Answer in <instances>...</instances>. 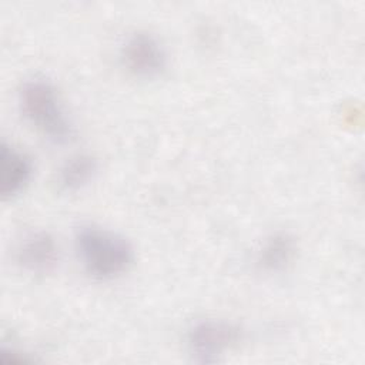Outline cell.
Listing matches in <instances>:
<instances>
[{
    "label": "cell",
    "mask_w": 365,
    "mask_h": 365,
    "mask_svg": "<svg viewBox=\"0 0 365 365\" xmlns=\"http://www.w3.org/2000/svg\"><path fill=\"white\" fill-rule=\"evenodd\" d=\"M74 241L84 269L96 279H113L124 274L134 261L131 244L110 230L83 225Z\"/></svg>",
    "instance_id": "1"
},
{
    "label": "cell",
    "mask_w": 365,
    "mask_h": 365,
    "mask_svg": "<svg viewBox=\"0 0 365 365\" xmlns=\"http://www.w3.org/2000/svg\"><path fill=\"white\" fill-rule=\"evenodd\" d=\"M24 117L48 140L63 144L73 134V125L66 114L56 88L43 78L26 81L19 93Z\"/></svg>",
    "instance_id": "2"
},
{
    "label": "cell",
    "mask_w": 365,
    "mask_h": 365,
    "mask_svg": "<svg viewBox=\"0 0 365 365\" xmlns=\"http://www.w3.org/2000/svg\"><path fill=\"white\" fill-rule=\"evenodd\" d=\"M241 339V329L227 321L204 319L195 322L187 335V345L198 362H215Z\"/></svg>",
    "instance_id": "3"
},
{
    "label": "cell",
    "mask_w": 365,
    "mask_h": 365,
    "mask_svg": "<svg viewBox=\"0 0 365 365\" xmlns=\"http://www.w3.org/2000/svg\"><path fill=\"white\" fill-rule=\"evenodd\" d=\"M120 57L127 71L141 78L157 77L167 67L164 46L155 36L144 31L134 33L125 38Z\"/></svg>",
    "instance_id": "4"
},
{
    "label": "cell",
    "mask_w": 365,
    "mask_h": 365,
    "mask_svg": "<svg viewBox=\"0 0 365 365\" xmlns=\"http://www.w3.org/2000/svg\"><path fill=\"white\" fill-rule=\"evenodd\" d=\"M17 261L31 274H48L57 267L58 247L48 232H31L20 242Z\"/></svg>",
    "instance_id": "5"
},
{
    "label": "cell",
    "mask_w": 365,
    "mask_h": 365,
    "mask_svg": "<svg viewBox=\"0 0 365 365\" xmlns=\"http://www.w3.org/2000/svg\"><path fill=\"white\" fill-rule=\"evenodd\" d=\"M0 148V195L10 198L30 181L33 165L29 157L7 143L3 141Z\"/></svg>",
    "instance_id": "6"
},
{
    "label": "cell",
    "mask_w": 365,
    "mask_h": 365,
    "mask_svg": "<svg viewBox=\"0 0 365 365\" xmlns=\"http://www.w3.org/2000/svg\"><path fill=\"white\" fill-rule=\"evenodd\" d=\"M295 240L287 232L269 235L257 252V264L265 272L285 269L295 257Z\"/></svg>",
    "instance_id": "7"
},
{
    "label": "cell",
    "mask_w": 365,
    "mask_h": 365,
    "mask_svg": "<svg viewBox=\"0 0 365 365\" xmlns=\"http://www.w3.org/2000/svg\"><path fill=\"white\" fill-rule=\"evenodd\" d=\"M97 161L88 154L71 157L60 170L58 181L66 191H76L87 185L97 173Z\"/></svg>",
    "instance_id": "8"
}]
</instances>
